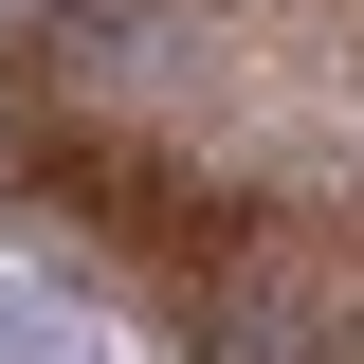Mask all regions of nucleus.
Here are the masks:
<instances>
[{
  "label": "nucleus",
  "instance_id": "obj_1",
  "mask_svg": "<svg viewBox=\"0 0 364 364\" xmlns=\"http://www.w3.org/2000/svg\"><path fill=\"white\" fill-rule=\"evenodd\" d=\"M0 364H91V328H73V310H18V291H0Z\"/></svg>",
  "mask_w": 364,
  "mask_h": 364
}]
</instances>
